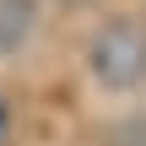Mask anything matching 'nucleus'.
Returning a JSON list of instances; mask_svg holds the SVG:
<instances>
[{
    "mask_svg": "<svg viewBox=\"0 0 146 146\" xmlns=\"http://www.w3.org/2000/svg\"><path fill=\"white\" fill-rule=\"evenodd\" d=\"M38 27V0H0V54H16Z\"/></svg>",
    "mask_w": 146,
    "mask_h": 146,
    "instance_id": "nucleus-2",
    "label": "nucleus"
},
{
    "mask_svg": "<svg viewBox=\"0 0 146 146\" xmlns=\"http://www.w3.org/2000/svg\"><path fill=\"white\" fill-rule=\"evenodd\" d=\"M0 141H5V103H0Z\"/></svg>",
    "mask_w": 146,
    "mask_h": 146,
    "instance_id": "nucleus-3",
    "label": "nucleus"
},
{
    "mask_svg": "<svg viewBox=\"0 0 146 146\" xmlns=\"http://www.w3.org/2000/svg\"><path fill=\"white\" fill-rule=\"evenodd\" d=\"M87 70L108 92H135L146 81V16H108L87 43Z\"/></svg>",
    "mask_w": 146,
    "mask_h": 146,
    "instance_id": "nucleus-1",
    "label": "nucleus"
}]
</instances>
